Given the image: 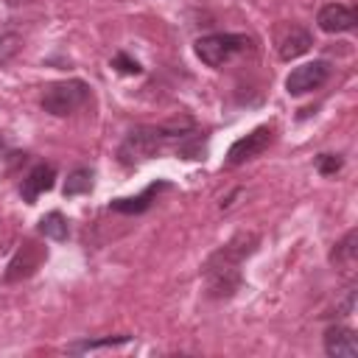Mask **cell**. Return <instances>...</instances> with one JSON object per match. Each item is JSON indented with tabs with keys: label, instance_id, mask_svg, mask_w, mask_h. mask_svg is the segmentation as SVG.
Returning a JSON list of instances; mask_svg holds the SVG:
<instances>
[{
	"label": "cell",
	"instance_id": "obj_6",
	"mask_svg": "<svg viewBox=\"0 0 358 358\" xmlns=\"http://www.w3.org/2000/svg\"><path fill=\"white\" fill-rule=\"evenodd\" d=\"M330 78V64L316 59V62H305L299 67H294L285 78V90L288 95H305V92H313L319 90L324 81Z\"/></svg>",
	"mask_w": 358,
	"mask_h": 358
},
{
	"label": "cell",
	"instance_id": "obj_8",
	"mask_svg": "<svg viewBox=\"0 0 358 358\" xmlns=\"http://www.w3.org/2000/svg\"><path fill=\"white\" fill-rule=\"evenodd\" d=\"M313 45V36L302 28V25H282L277 31V53L280 59L291 62V59H299L302 53H308Z\"/></svg>",
	"mask_w": 358,
	"mask_h": 358
},
{
	"label": "cell",
	"instance_id": "obj_15",
	"mask_svg": "<svg viewBox=\"0 0 358 358\" xmlns=\"http://www.w3.org/2000/svg\"><path fill=\"white\" fill-rule=\"evenodd\" d=\"M355 241H358V232H355V229H350V232L344 235V241H338V243H336V249H333L330 260H333V263H341V266H352L355 252H358Z\"/></svg>",
	"mask_w": 358,
	"mask_h": 358
},
{
	"label": "cell",
	"instance_id": "obj_19",
	"mask_svg": "<svg viewBox=\"0 0 358 358\" xmlns=\"http://www.w3.org/2000/svg\"><path fill=\"white\" fill-rule=\"evenodd\" d=\"M3 145H6V140H3V134H0V151H3Z\"/></svg>",
	"mask_w": 358,
	"mask_h": 358
},
{
	"label": "cell",
	"instance_id": "obj_16",
	"mask_svg": "<svg viewBox=\"0 0 358 358\" xmlns=\"http://www.w3.org/2000/svg\"><path fill=\"white\" fill-rule=\"evenodd\" d=\"M131 336H106V338H98V341H76V344H70L67 350L70 352H87V350H98V347H117V344H126Z\"/></svg>",
	"mask_w": 358,
	"mask_h": 358
},
{
	"label": "cell",
	"instance_id": "obj_3",
	"mask_svg": "<svg viewBox=\"0 0 358 358\" xmlns=\"http://www.w3.org/2000/svg\"><path fill=\"white\" fill-rule=\"evenodd\" d=\"M90 101V84L81 78H67V81H53L45 87L42 92V109L56 115V117H67L76 109H81Z\"/></svg>",
	"mask_w": 358,
	"mask_h": 358
},
{
	"label": "cell",
	"instance_id": "obj_1",
	"mask_svg": "<svg viewBox=\"0 0 358 358\" xmlns=\"http://www.w3.org/2000/svg\"><path fill=\"white\" fill-rule=\"evenodd\" d=\"M257 249L255 232H238L229 243H224L210 260L204 263V282L207 294L215 299H227L241 288V266Z\"/></svg>",
	"mask_w": 358,
	"mask_h": 358
},
{
	"label": "cell",
	"instance_id": "obj_5",
	"mask_svg": "<svg viewBox=\"0 0 358 358\" xmlns=\"http://www.w3.org/2000/svg\"><path fill=\"white\" fill-rule=\"evenodd\" d=\"M271 140H274V129H271V126H257V129H252L249 134H243L241 140H235V143L229 145V151H227V165L235 168V165H243V162L260 157V154L271 145Z\"/></svg>",
	"mask_w": 358,
	"mask_h": 358
},
{
	"label": "cell",
	"instance_id": "obj_9",
	"mask_svg": "<svg viewBox=\"0 0 358 358\" xmlns=\"http://www.w3.org/2000/svg\"><path fill=\"white\" fill-rule=\"evenodd\" d=\"M324 352L330 358H358V336L347 324H330L324 330Z\"/></svg>",
	"mask_w": 358,
	"mask_h": 358
},
{
	"label": "cell",
	"instance_id": "obj_14",
	"mask_svg": "<svg viewBox=\"0 0 358 358\" xmlns=\"http://www.w3.org/2000/svg\"><path fill=\"white\" fill-rule=\"evenodd\" d=\"M92 190V171L90 168H76L67 173V182H64V196H81V193H90Z\"/></svg>",
	"mask_w": 358,
	"mask_h": 358
},
{
	"label": "cell",
	"instance_id": "obj_13",
	"mask_svg": "<svg viewBox=\"0 0 358 358\" xmlns=\"http://www.w3.org/2000/svg\"><path fill=\"white\" fill-rule=\"evenodd\" d=\"M39 232L45 238H50V241H64L67 232H70V227H67V218L59 210H53V213H48V215L39 218Z\"/></svg>",
	"mask_w": 358,
	"mask_h": 358
},
{
	"label": "cell",
	"instance_id": "obj_11",
	"mask_svg": "<svg viewBox=\"0 0 358 358\" xmlns=\"http://www.w3.org/2000/svg\"><path fill=\"white\" fill-rule=\"evenodd\" d=\"M53 182H56V168L48 165V162H39V165H34V168L25 173L20 193H22V199H25L28 204H34L45 190L53 187Z\"/></svg>",
	"mask_w": 358,
	"mask_h": 358
},
{
	"label": "cell",
	"instance_id": "obj_17",
	"mask_svg": "<svg viewBox=\"0 0 358 358\" xmlns=\"http://www.w3.org/2000/svg\"><path fill=\"white\" fill-rule=\"evenodd\" d=\"M341 165H344V159L338 154H319L316 157V171L322 176H333L336 171H341Z\"/></svg>",
	"mask_w": 358,
	"mask_h": 358
},
{
	"label": "cell",
	"instance_id": "obj_18",
	"mask_svg": "<svg viewBox=\"0 0 358 358\" xmlns=\"http://www.w3.org/2000/svg\"><path fill=\"white\" fill-rule=\"evenodd\" d=\"M112 67H117V70H120V73H126V76H137V73L143 70V67H140L137 62H131L126 53H117V56L112 59Z\"/></svg>",
	"mask_w": 358,
	"mask_h": 358
},
{
	"label": "cell",
	"instance_id": "obj_2",
	"mask_svg": "<svg viewBox=\"0 0 358 358\" xmlns=\"http://www.w3.org/2000/svg\"><path fill=\"white\" fill-rule=\"evenodd\" d=\"M173 137H182V134H173L165 126H140V129L126 134V140L117 148V157L123 165H137L143 159L157 157Z\"/></svg>",
	"mask_w": 358,
	"mask_h": 358
},
{
	"label": "cell",
	"instance_id": "obj_12",
	"mask_svg": "<svg viewBox=\"0 0 358 358\" xmlns=\"http://www.w3.org/2000/svg\"><path fill=\"white\" fill-rule=\"evenodd\" d=\"M171 187V182H165V179H157V182H151L140 196H131V199H115L109 207L115 210V213H126V215H137V213H145L148 207H151V201L162 193V190H168Z\"/></svg>",
	"mask_w": 358,
	"mask_h": 358
},
{
	"label": "cell",
	"instance_id": "obj_7",
	"mask_svg": "<svg viewBox=\"0 0 358 358\" xmlns=\"http://www.w3.org/2000/svg\"><path fill=\"white\" fill-rule=\"evenodd\" d=\"M45 257H48L45 246H39L36 241H25V243L14 252V257H11L8 268H6V282H17V280L31 277V274L42 266Z\"/></svg>",
	"mask_w": 358,
	"mask_h": 358
},
{
	"label": "cell",
	"instance_id": "obj_4",
	"mask_svg": "<svg viewBox=\"0 0 358 358\" xmlns=\"http://www.w3.org/2000/svg\"><path fill=\"white\" fill-rule=\"evenodd\" d=\"M249 45H252V39L243 34H210V36L196 39V56L207 67H224L238 53H243Z\"/></svg>",
	"mask_w": 358,
	"mask_h": 358
},
{
	"label": "cell",
	"instance_id": "obj_10",
	"mask_svg": "<svg viewBox=\"0 0 358 358\" xmlns=\"http://www.w3.org/2000/svg\"><path fill=\"white\" fill-rule=\"evenodd\" d=\"M316 22H319V28H322L324 34H347V31H352V28H355L358 17H355V11H352L350 6L327 3V6H322V8H319Z\"/></svg>",
	"mask_w": 358,
	"mask_h": 358
}]
</instances>
